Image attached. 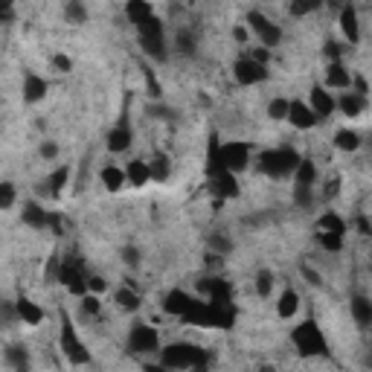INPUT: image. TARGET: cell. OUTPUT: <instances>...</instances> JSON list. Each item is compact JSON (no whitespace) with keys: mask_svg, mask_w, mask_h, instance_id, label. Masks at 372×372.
Returning <instances> with one entry per match:
<instances>
[{"mask_svg":"<svg viewBox=\"0 0 372 372\" xmlns=\"http://www.w3.org/2000/svg\"><path fill=\"white\" fill-rule=\"evenodd\" d=\"M296 166H300V157L291 148H267V152H262L256 157V169L267 177H276V181L296 172Z\"/></svg>","mask_w":372,"mask_h":372,"instance_id":"1","label":"cell"},{"mask_svg":"<svg viewBox=\"0 0 372 372\" xmlns=\"http://www.w3.org/2000/svg\"><path fill=\"white\" fill-rule=\"evenodd\" d=\"M137 35H140V47H143V53L148 58H154V62H166V55H169L166 33H163V24L157 21V15H152V18L137 26Z\"/></svg>","mask_w":372,"mask_h":372,"instance_id":"2","label":"cell"},{"mask_svg":"<svg viewBox=\"0 0 372 372\" xmlns=\"http://www.w3.org/2000/svg\"><path fill=\"white\" fill-rule=\"evenodd\" d=\"M206 361V355L192 346V344H172V346H163L160 349V364L169 366V369H192V366H201Z\"/></svg>","mask_w":372,"mask_h":372,"instance_id":"3","label":"cell"},{"mask_svg":"<svg viewBox=\"0 0 372 372\" xmlns=\"http://www.w3.org/2000/svg\"><path fill=\"white\" fill-rule=\"evenodd\" d=\"M247 163H250V145L242 143V140H233L227 145H218V169L215 172H242L247 169ZM213 172V175H215Z\"/></svg>","mask_w":372,"mask_h":372,"instance_id":"4","label":"cell"},{"mask_svg":"<svg viewBox=\"0 0 372 372\" xmlns=\"http://www.w3.org/2000/svg\"><path fill=\"white\" fill-rule=\"evenodd\" d=\"M291 340L303 355H326V337H323L320 326L315 320H305V323L296 326Z\"/></svg>","mask_w":372,"mask_h":372,"instance_id":"5","label":"cell"},{"mask_svg":"<svg viewBox=\"0 0 372 372\" xmlns=\"http://www.w3.org/2000/svg\"><path fill=\"white\" fill-rule=\"evenodd\" d=\"M247 26L253 29V35L262 41V47H265V50L276 47V44L282 41V29H279V24H274V21L267 18V15H262V12H247Z\"/></svg>","mask_w":372,"mask_h":372,"instance_id":"6","label":"cell"},{"mask_svg":"<svg viewBox=\"0 0 372 372\" xmlns=\"http://www.w3.org/2000/svg\"><path fill=\"white\" fill-rule=\"evenodd\" d=\"M128 349L137 352V355H148V352H157L160 349V337H157V329L154 326H145V323H137L128 335Z\"/></svg>","mask_w":372,"mask_h":372,"instance_id":"7","label":"cell"},{"mask_svg":"<svg viewBox=\"0 0 372 372\" xmlns=\"http://www.w3.org/2000/svg\"><path fill=\"white\" fill-rule=\"evenodd\" d=\"M55 276L62 279V285L70 291V294H79V296H85V294H91L87 291V276L82 274V267L76 265V262H62V267L55 271Z\"/></svg>","mask_w":372,"mask_h":372,"instance_id":"8","label":"cell"},{"mask_svg":"<svg viewBox=\"0 0 372 372\" xmlns=\"http://www.w3.org/2000/svg\"><path fill=\"white\" fill-rule=\"evenodd\" d=\"M233 76H236L239 85H259V82L267 79V67L259 64V62H253L250 55H242L239 62L233 64Z\"/></svg>","mask_w":372,"mask_h":372,"instance_id":"9","label":"cell"},{"mask_svg":"<svg viewBox=\"0 0 372 372\" xmlns=\"http://www.w3.org/2000/svg\"><path fill=\"white\" fill-rule=\"evenodd\" d=\"M62 349H64V355L73 364H87L91 361V352L85 349V344L76 337V332H73V326L67 320L62 323Z\"/></svg>","mask_w":372,"mask_h":372,"instance_id":"10","label":"cell"},{"mask_svg":"<svg viewBox=\"0 0 372 372\" xmlns=\"http://www.w3.org/2000/svg\"><path fill=\"white\" fill-rule=\"evenodd\" d=\"M288 123H291L294 128H303V131H308V128H315L320 120H317V114L311 111V105H308V102H303V99H291Z\"/></svg>","mask_w":372,"mask_h":372,"instance_id":"11","label":"cell"},{"mask_svg":"<svg viewBox=\"0 0 372 372\" xmlns=\"http://www.w3.org/2000/svg\"><path fill=\"white\" fill-rule=\"evenodd\" d=\"M311 111L317 114V120H326V116H332L335 111H337V99L326 91L323 85H317V87H311Z\"/></svg>","mask_w":372,"mask_h":372,"instance_id":"12","label":"cell"},{"mask_svg":"<svg viewBox=\"0 0 372 372\" xmlns=\"http://www.w3.org/2000/svg\"><path fill=\"white\" fill-rule=\"evenodd\" d=\"M326 91H352V73L340 62L326 67Z\"/></svg>","mask_w":372,"mask_h":372,"instance_id":"13","label":"cell"},{"mask_svg":"<svg viewBox=\"0 0 372 372\" xmlns=\"http://www.w3.org/2000/svg\"><path fill=\"white\" fill-rule=\"evenodd\" d=\"M195 303L198 300H192L186 291H169L166 300H163V311H166V315H175V317H186L189 308L195 305Z\"/></svg>","mask_w":372,"mask_h":372,"instance_id":"14","label":"cell"},{"mask_svg":"<svg viewBox=\"0 0 372 372\" xmlns=\"http://www.w3.org/2000/svg\"><path fill=\"white\" fill-rule=\"evenodd\" d=\"M21 218H24V224H26V227H33V230H47V224H50V213L44 210L41 204H35V201L24 204Z\"/></svg>","mask_w":372,"mask_h":372,"instance_id":"15","label":"cell"},{"mask_svg":"<svg viewBox=\"0 0 372 372\" xmlns=\"http://www.w3.org/2000/svg\"><path fill=\"white\" fill-rule=\"evenodd\" d=\"M47 96V79L35 76V73H26L24 76V102H41Z\"/></svg>","mask_w":372,"mask_h":372,"instance_id":"16","label":"cell"},{"mask_svg":"<svg viewBox=\"0 0 372 372\" xmlns=\"http://www.w3.org/2000/svg\"><path fill=\"white\" fill-rule=\"evenodd\" d=\"M364 108H366V99L361 94H355V91H346L344 96L337 99V111L344 116H352V120H355V116H361Z\"/></svg>","mask_w":372,"mask_h":372,"instance_id":"17","label":"cell"},{"mask_svg":"<svg viewBox=\"0 0 372 372\" xmlns=\"http://www.w3.org/2000/svg\"><path fill=\"white\" fill-rule=\"evenodd\" d=\"M340 29H344V35L352 44H358L361 26H358V12H355V6H344V9H340Z\"/></svg>","mask_w":372,"mask_h":372,"instance_id":"18","label":"cell"},{"mask_svg":"<svg viewBox=\"0 0 372 372\" xmlns=\"http://www.w3.org/2000/svg\"><path fill=\"white\" fill-rule=\"evenodd\" d=\"M210 181H213V192H218L221 198H230V195L239 192L236 175H230V172H215V175H210Z\"/></svg>","mask_w":372,"mask_h":372,"instance_id":"19","label":"cell"},{"mask_svg":"<svg viewBox=\"0 0 372 372\" xmlns=\"http://www.w3.org/2000/svg\"><path fill=\"white\" fill-rule=\"evenodd\" d=\"M349 308H352V317H355L358 326H372V300L369 296H361V294L352 296Z\"/></svg>","mask_w":372,"mask_h":372,"instance_id":"20","label":"cell"},{"mask_svg":"<svg viewBox=\"0 0 372 372\" xmlns=\"http://www.w3.org/2000/svg\"><path fill=\"white\" fill-rule=\"evenodd\" d=\"M296 308H300V296H296L294 288H285V291L279 294V300H276V315L282 320H288V317L296 315Z\"/></svg>","mask_w":372,"mask_h":372,"instance_id":"21","label":"cell"},{"mask_svg":"<svg viewBox=\"0 0 372 372\" xmlns=\"http://www.w3.org/2000/svg\"><path fill=\"white\" fill-rule=\"evenodd\" d=\"M128 145H131V128H128L125 123H120V125H116V128L108 134V152L123 154Z\"/></svg>","mask_w":372,"mask_h":372,"instance_id":"22","label":"cell"},{"mask_svg":"<svg viewBox=\"0 0 372 372\" xmlns=\"http://www.w3.org/2000/svg\"><path fill=\"white\" fill-rule=\"evenodd\" d=\"M125 175H128L131 186H145L148 181H152V169H148V163H143V160H131Z\"/></svg>","mask_w":372,"mask_h":372,"instance_id":"23","label":"cell"},{"mask_svg":"<svg viewBox=\"0 0 372 372\" xmlns=\"http://www.w3.org/2000/svg\"><path fill=\"white\" fill-rule=\"evenodd\" d=\"M116 305H120L123 311H140V291L134 285H125V288H116L114 294Z\"/></svg>","mask_w":372,"mask_h":372,"instance_id":"24","label":"cell"},{"mask_svg":"<svg viewBox=\"0 0 372 372\" xmlns=\"http://www.w3.org/2000/svg\"><path fill=\"white\" fill-rule=\"evenodd\" d=\"M99 177H102V184H105V189H111V192L123 189V186L128 184V175H125V169H120V166H105V169L99 172Z\"/></svg>","mask_w":372,"mask_h":372,"instance_id":"25","label":"cell"},{"mask_svg":"<svg viewBox=\"0 0 372 372\" xmlns=\"http://www.w3.org/2000/svg\"><path fill=\"white\" fill-rule=\"evenodd\" d=\"M125 15H128V21L134 26H140L143 21H148L154 15V6L152 3H143V0H131V3L125 6Z\"/></svg>","mask_w":372,"mask_h":372,"instance_id":"26","label":"cell"},{"mask_svg":"<svg viewBox=\"0 0 372 372\" xmlns=\"http://www.w3.org/2000/svg\"><path fill=\"white\" fill-rule=\"evenodd\" d=\"M15 308H18V317H21L26 326H38V323L44 320V311H41L33 300H24V296H21L18 305H15Z\"/></svg>","mask_w":372,"mask_h":372,"instance_id":"27","label":"cell"},{"mask_svg":"<svg viewBox=\"0 0 372 372\" xmlns=\"http://www.w3.org/2000/svg\"><path fill=\"white\" fill-rule=\"evenodd\" d=\"M335 145L340 148V152H358L361 148V134L352 131V128H340L335 134Z\"/></svg>","mask_w":372,"mask_h":372,"instance_id":"28","label":"cell"},{"mask_svg":"<svg viewBox=\"0 0 372 372\" xmlns=\"http://www.w3.org/2000/svg\"><path fill=\"white\" fill-rule=\"evenodd\" d=\"M315 181H317L315 163L300 160V166H296V186H300V189H315Z\"/></svg>","mask_w":372,"mask_h":372,"instance_id":"29","label":"cell"},{"mask_svg":"<svg viewBox=\"0 0 372 372\" xmlns=\"http://www.w3.org/2000/svg\"><path fill=\"white\" fill-rule=\"evenodd\" d=\"M320 233H332V236H340V239H344L346 236V221L340 215H335V213H326L320 218Z\"/></svg>","mask_w":372,"mask_h":372,"instance_id":"30","label":"cell"},{"mask_svg":"<svg viewBox=\"0 0 372 372\" xmlns=\"http://www.w3.org/2000/svg\"><path fill=\"white\" fill-rule=\"evenodd\" d=\"M148 169H152V181L163 184V181L169 177V172H172V163H169V157H166V154H157L152 163H148Z\"/></svg>","mask_w":372,"mask_h":372,"instance_id":"31","label":"cell"},{"mask_svg":"<svg viewBox=\"0 0 372 372\" xmlns=\"http://www.w3.org/2000/svg\"><path fill=\"white\" fill-rule=\"evenodd\" d=\"M175 47H177V53H181V55H195V35H192L189 29H177Z\"/></svg>","mask_w":372,"mask_h":372,"instance_id":"32","label":"cell"},{"mask_svg":"<svg viewBox=\"0 0 372 372\" xmlns=\"http://www.w3.org/2000/svg\"><path fill=\"white\" fill-rule=\"evenodd\" d=\"M67 181H70V166H58V169L47 177V186H50L53 195H58V192L67 186Z\"/></svg>","mask_w":372,"mask_h":372,"instance_id":"33","label":"cell"},{"mask_svg":"<svg viewBox=\"0 0 372 372\" xmlns=\"http://www.w3.org/2000/svg\"><path fill=\"white\" fill-rule=\"evenodd\" d=\"M288 111H291V99H271V105H267V116L271 120H288Z\"/></svg>","mask_w":372,"mask_h":372,"instance_id":"34","label":"cell"},{"mask_svg":"<svg viewBox=\"0 0 372 372\" xmlns=\"http://www.w3.org/2000/svg\"><path fill=\"white\" fill-rule=\"evenodd\" d=\"M274 291V274L271 271H259L256 274V294L259 296H271Z\"/></svg>","mask_w":372,"mask_h":372,"instance_id":"35","label":"cell"},{"mask_svg":"<svg viewBox=\"0 0 372 372\" xmlns=\"http://www.w3.org/2000/svg\"><path fill=\"white\" fill-rule=\"evenodd\" d=\"M64 15H67L70 24H85V21H87V9H85L82 3H76V0L64 6Z\"/></svg>","mask_w":372,"mask_h":372,"instance_id":"36","label":"cell"},{"mask_svg":"<svg viewBox=\"0 0 372 372\" xmlns=\"http://www.w3.org/2000/svg\"><path fill=\"white\" fill-rule=\"evenodd\" d=\"M317 242L332 253H337L340 247H344V239H340V236H332V233H317Z\"/></svg>","mask_w":372,"mask_h":372,"instance_id":"37","label":"cell"},{"mask_svg":"<svg viewBox=\"0 0 372 372\" xmlns=\"http://www.w3.org/2000/svg\"><path fill=\"white\" fill-rule=\"evenodd\" d=\"M12 204H15V184H3L0 186V210H12Z\"/></svg>","mask_w":372,"mask_h":372,"instance_id":"38","label":"cell"},{"mask_svg":"<svg viewBox=\"0 0 372 372\" xmlns=\"http://www.w3.org/2000/svg\"><path fill=\"white\" fill-rule=\"evenodd\" d=\"M82 311L85 315H99V296L96 294H85L82 296Z\"/></svg>","mask_w":372,"mask_h":372,"instance_id":"39","label":"cell"},{"mask_svg":"<svg viewBox=\"0 0 372 372\" xmlns=\"http://www.w3.org/2000/svg\"><path fill=\"white\" fill-rule=\"evenodd\" d=\"M210 247H213V250L218 253V256H221V253H227L233 245L224 239V236H218V233H210Z\"/></svg>","mask_w":372,"mask_h":372,"instance_id":"40","label":"cell"},{"mask_svg":"<svg viewBox=\"0 0 372 372\" xmlns=\"http://www.w3.org/2000/svg\"><path fill=\"white\" fill-rule=\"evenodd\" d=\"M53 67H55L58 73H70V70H73V62H70V55H64V53L53 55Z\"/></svg>","mask_w":372,"mask_h":372,"instance_id":"41","label":"cell"},{"mask_svg":"<svg viewBox=\"0 0 372 372\" xmlns=\"http://www.w3.org/2000/svg\"><path fill=\"white\" fill-rule=\"evenodd\" d=\"M105 288H108V282L102 279V276H87V291H91V294H96V296H99Z\"/></svg>","mask_w":372,"mask_h":372,"instance_id":"42","label":"cell"},{"mask_svg":"<svg viewBox=\"0 0 372 372\" xmlns=\"http://www.w3.org/2000/svg\"><path fill=\"white\" fill-rule=\"evenodd\" d=\"M320 3H291V15L294 18H303V15H308V12H315Z\"/></svg>","mask_w":372,"mask_h":372,"instance_id":"43","label":"cell"},{"mask_svg":"<svg viewBox=\"0 0 372 372\" xmlns=\"http://www.w3.org/2000/svg\"><path fill=\"white\" fill-rule=\"evenodd\" d=\"M58 154V145L55 143H41V157L44 160H53Z\"/></svg>","mask_w":372,"mask_h":372,"instance_id":"44","label":"cell"},{"mask_svg":"<svg viewBox=\"0 0 372 372\" xmlns=\"http://www.w3.org/2000/svg\"><path fill=\"white\" fill-rule=\"evenodd\" d=\"M123 259H125L128 265H140V250H137V247H125V250H123Z\"/></svg>","mask_w":372,"mask_h":372,"instance_id":"45","label":"cell"},{"mask_svg":"<svg viewBox=\"0 0 372 372\" xmlns=\"http://www.w3.org/2000/svg\"><path fill=\"white\" fill-rule=\"evenodd\" d=\"M143 369H145V372H175V369H169V366H163V364H145Z\"/></svg>","mask_w":372,"mask_h":372,"instance_id":"46","label":"cell"},{"mask_svg":"<svg viewBox=\"0 0 372 372\" xmlns=\"http://www.w3.org/2000/svg\"><path fill=\"white\" fill-rule=\"evenodd\" d=\"M259 372H276V369H274V366H262Z\"/></svg>","mask_w":372,"mask_h":372,"instance_id":"47","label":"cell"}]
</instances>
